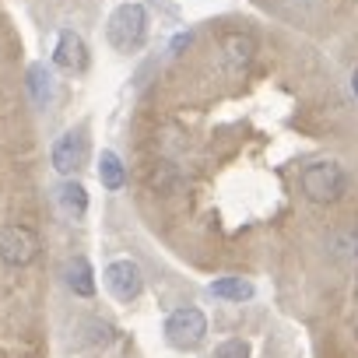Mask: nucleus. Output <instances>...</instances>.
Masks as SVG:
<instances>
[{
	"instance_id": "obj_1",
	"label": "nucleus",
	"mask_w": 358,
	"mask_h": 358,
	"mask_svg": "<svg viewBox=\"0 0 358 358\" xmlns=\"http://www.w3.org/2000/svg\"><path fill=\"white\" fill-rule=\"evenodd\" d=\"M299 183H302V194L313 201V204H337L344 201L348 194V172L337 165V162H313L302 169L299 176Z\"/></svg>"
},
{
	"instance_id": "obj_2",
	"label": "nucleus",
	"mask_w": 358,
	"mask_h": 358,
	"mask_svg": "<svg viewBox=\"0 0 358 358\" xmlns=\"http://www.w3.org/2000/svg\"><path fill=\"white\" fill-rule=\"evenodd\" d=\"M106 39L116 53H134L141 50V43L148 39V11L144 4H120L113 15H109V25H106Z\"/></svg>"
},
{
	"instance_id": "obj_3",
	"label": "nucleus",
	"mask_w": 358,
	"mask_h": 358,
	"mask_svg": "<svg viewBox=\"0 0 358 358\" xmlns=\"http://www.w3.org/2000/svg\"><path fill=\"white\" fill-rule=\"evenodd\" d=\"M204 334H208V320H204V313L194 309V306L176 309V313H169V320H165V337H169V344L179 348V351L201 348Z\"/></svg>"
},
{
	"instance_id": "obj_4",
	"label": "nucleus",
	"mask_w": 358,
	"mask_h": 358,
	"mask_svg": "<svg viewBox=\"0 0 358 358\" xmlns=\"http://www.w3.org/2000/svg\"><path fill=\"white\" fill-rule=\"evenodd\" d=\"M39 257V236L29 225H4L0 229V260L8 267H29Z\"/></svg>"
},
{
	"instance_id": "obj_5",
	"label": "nucleus",
	"mask_w": 358,
	"mask_h": 358,
	"mask_svg": "<svg viewBox=\"0 0 358 358\" xmlns=\"http://www.w3.org/2000/svg\"><path fill=\"white\" fill-rule=\"evenodd\" d=\"M88 158V141H85V130H67L57 137L53 151H50V162L60 176H74Z\"/></svg>"
},
{
	"instance_id": "obj_6",
	"label": "nucleus",
	"mask_w": 358,
	"mask_h": 358,
	"mask_svg": "<svg viewBox=\"0 0 358 358\" xmlns=\"http://www.w3.org/2000/svg\"><path fill=\"white\" fill-rule=\"evenodd\" d=\"M106 288L120 299V302H134L144 288V274L134 260H113L106 267Z\"/></svg>"
},
{
	"instance_id": "obj_7",
	"label": "nucleus",
	"mask_w": 358,
	"mask_h": 358,
	"mask_svg": "<svg viewBox=\"0 0 358 358\" xmlns=\"http://www.w3.org/2000/svg\"><path fill=\"white\" fill-rule=\"evenodd\" d=\"M53 64L67 74H81L88 67V46L74 29H64L57 36V50H53Z\"/></svg>"
},
{
	"instance_id": "obj_8",
	"label": "nucleus",
	"mask_w": 358,
	"mask_h": 358,
	"mask_svg": "<svg viewBox=\"0 0 358 358\" xmlns=\"http://www.w3.org/2000/svg\"><path fill=\"white\" fill-rule=\"evenodd\" d=\"M218 53H222V67L229 74H243L253 64V57H257V39L246 36V32H229L222 39V50Z\"/></svg>"
},
{
	"instance_id": "obj_9",
	"label": "nucleus",
	"mask_w": 358,
	"mask_h": 358,
	"mask_svg": "<svg viewBox=\"0 0 358 358\" xmlns=\"http://www.w3.org/2000/svg\"><path fill=\"white\" fill-rule=\"evenodd\" d=\"M29 95H32L36 109H46L53 102L57 88H53V71L46 64H32L29 67Z\"/></svg>"
},
{
	"instance_id": "obj_10",
	"label": "nucleus",
	"mask_w": 358,
	"mask_h": 358,
	"mask_svg": "<svg viewBox=\"0 0 358 358\" xmlns=\"http://www.w3.org/2000/svg\"><path fill=\"white\" fill-rule=\"evenodd\" d=\"M67 285H71V292L81 295V299H92V295H95V274H92V264H88L85 257H74V260H71V267H67Z\"/></svg>"
},
{
	"instance_id": "obj_11",
	"label": "nucleus",
	"mask_w": 358,
	"mask_h": 358,
	"mask_svg": "<svg viewBox=\"0 0 358 358\" xmlns=\"http://www.w3.org/2000/svg\"><path fill=\"white\" fill-rule=\"evenodd\" d=\"M99 183L106 187V190H123V183H127V172H123V162H120V155L116 151H102V158H99Z\"/></svg>"
},
{
	"instance_id": "obj_12",
	"label": "nucleus",
	"mask_w": 358,
	"mask_h": 358,
	"mask_svg": "<svg viewBox=\"0 0 358 358\" xmlns=\"http://www.w3.org/2000/svg\"><path fill=\"white\" fill-rule=\"evenodd\" d=\"M211 295L225 299V302H246V299H253V285L246 278H218V281H211Z\"/></svg>"
},
{
	"instance_id": "obj_13",
	"label": "nucleus",
	"mask_w": 358,
	"mask_h": 358,
	"mask_svg": "<svg viewBox=\"0 0 358 358\" xmlns=\"http://www.w3.org/2000/svg\"><path fill=\"white\" fill-rule=\"evenodd\" d=\"M60 208H64L71 218H85V211H88V194H85V187L78 183V179H67V183L60 187Z\"/></svg>"
},
{
	"instance_id": "obj_14",
	"label": "nucleus",
	"mask_w": 358,
	"mask_h": 358,
	"mask_svg": "<svg viewBox=\"0 0 358 358\" xmlns=\"http://www.w3.org/2000/svg\"><path fill=\"white\" fill-rule=\"evenodd\" d=\"M211 358H250V344H246V341H239V337L222 341V344L215 348V355H211Z\"/></svg>"
},
{
	"instance_id": "obj_15",
	"label": "nucleus",
	"mask_w": 358,
	"mask_h": 358,
	"mask_svg": "<svg viewBox=\"0 0 358 358\" xmlns=\"http://www.w3.org/2000/svg\"><path fill=\"white\" fill-rule=\"evenodd\" d=\"M190 43H194V36H190V32H183V36H176V39H172V57H176V53H183V50H187Z\"/></svg>"
},
{
	"instance_id": "obj_16",
	"label": "nucleus",
	"mask_w": 358,
	"mask_h": 358,
	"mask_svg": "<svg viewBox=\"0 0 358 358\" xmlns=\"http://www.w3.org/2000/svg\"><path fill=\"white\" fill-rule=\"evenodd\" d=\"M351 88H355V95H358V67H355V74H351Z\"/></svg>"
},
{
	"instance_id": "obj_17",
	"label": "nucleus",
	"mask_w": 358,
	"mask_h": 358,
	"mask_svg": "<svg viewBox=\"0 0 358 358\" xmlns=\"http://www.w3.org/2000/svg\"><path fill=\"white\" fill-rule=\"evenodd\" d=\"M355 264H358V250H355ZM355 292H358V285H355Z\"/></svg>"
}]
</instances>
